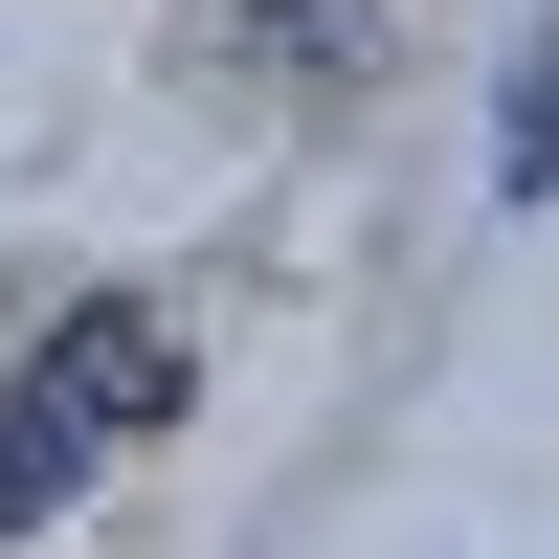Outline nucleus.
<instances>
[{"label":"nucleus","instance_id":"7ed1b4c3","mask_svg":"<svg viewBox=\"0 0 559 559\" xmlns=\"http://www.w3.org/2000/svg\"><path fill=\"white\" fill-rule=\"evenodd\" d=\"M247 45H292V68L336 90V68H358V0H247Z\"/></svg>","mask_w":559,"mask_h":559},{"label":"nucleus","instance_id":"f03ea898","mask_svg":"<svg viewBox=\"0 0 559 559\" xmlns=\"http://www.w3.org/2000/svg\"><path fill=\"white\" fill-rule=\"evenodd\" d=\"M492 202H559V0L515 23V68H492Z\"/></svg>","mask_w":559,"mask_h":559},{"label":"nucleus","instance_id":"f257e3e1","mask_svg":"<svg viewBox=\"0 0 559 559\" xmlns=\"http://www.w3.org/2000/svg\"><path fill=\"white\" fill-rule=\"evenodd\" d=\"M157 403H179V336H157L134 292H90L68 336L23 358V403H0V537H45V515H68V471H112Z\"/></svg>","mask_w":559,"mask_h":559}]
</instances>
